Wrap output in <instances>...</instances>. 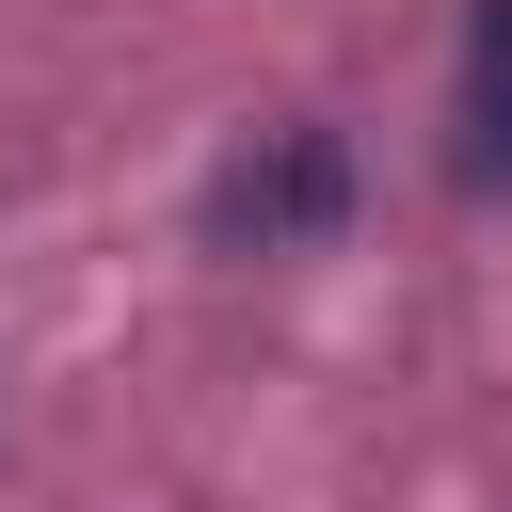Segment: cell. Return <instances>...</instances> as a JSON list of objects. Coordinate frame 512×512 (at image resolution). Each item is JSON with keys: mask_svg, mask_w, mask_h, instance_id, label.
Wrapping results in <instances>:
<instances>
[{"mask_svg": "<svg viewBox=\"0 0 512 512\" xmlns=\"http://www.w3.org/2000/svg\"><path fill=\"white\" fill-rule=\"evenodd\" d=\"M336 224H352V144L336 128H256L208 176V240L224 256H320Z\"/></svg>", "mask_w": 512, "mask_h": 512, "instance_id": "1", "label": "cell"}]
</instances>
